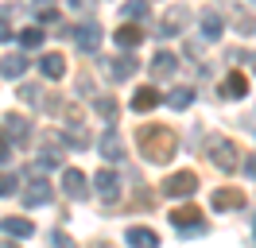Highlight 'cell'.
Returning a JSON list of instances; mask_svg holds the SVG:
<instances>
[{
    "label": "cell",
    "mask_w": 256,
    "mask_h": 248,
    "mask_svg": "<svg viewBox=\"0 0 256 248\" xmlns=\"http://www.w3.org/2000/svg\"><path fill=\"white\" fill-rule=\"evenodd\" d=\"M62 190L70 194L74 202H86L90 198V186H86V174H82L78 167H66L62 170Z\"/></svg>",
    "instance_id": "cell-11"
},
{
    "label": "cell",
    "mask_w": 256,
    "mask_h": 248,
    "mask_svg": "<svg viewBox=\"0 0 256 248\" xmlns=\"http://www.w3.org/2000/svg\"><path fill=\"white\" fill-rule=\"evenodd\" d=\"M0 229L8 232V236H16V240H20V236H32L35 225L28 221V217H4V221H0Z\"/></svg>",
    "instance_id": "cell-19"
},
{
    "label": "cell",
    "mask_w": 256,
    "mask_h": 248,
    "mask_svg": "<svg viewBox=\"0 0 256 248\" xmlns=\"http://www.w3.org/2000/svg\"><path fill=\"white\" fill-rule=\"evenodd\" d=\"M171 221H175L178 232H194V236L206 232V221H202V210H198V206H178L175 214H171Z\"/></svg>",
    "instance_id": "cell-6"
},
{
    "label": "cell",
    "mask_w": 256,
    "mask_h": 248,
    "mask_svg": "<svg viewBox=\"0 0 256 248\" xmlns=\"http://www.w3.org/2000/svg\"><path fill=\"white\" fill-rule=\"evenodd\" d=\"M206 155H210V163H214V167H222L225 174H233V170L240 167V159H237V144H233V140H210L206 144Z\"/></svg>",
    "instance_id": "cell-3"
},
{
    "label": "cell",
    "mask_w": 256,
    "mask_h": 248,
    "mask_svg": "<svg viewBox=\"0 0 256 248\" xmlns=\"http://www.w3.org/2000/svg\"><path fill=\"white\" fill-rule=\"evenodd\" d=\"M175 70H178V58H175V54H167V50H160V54L152 58V74H156V78H171Z\"/></svg>",
    "instance_id": "cell-20"
},
{
    "label": "cell",
    "mask_w": 256,
    "mask_h": 248,
    "mask_svg": "<svg viewBox=\"0 0 256 248\" xmlns=\"http://www.w3.org/2000/svg\"><path fill=\"white\" fill-rule=\"evenodd\" d=\"M156 105H160V93L152 90V86H140V90L132 93V108L136 112H152Z\"/></svg>",
    "instance_id": "cell-17"
},
{
    "label": "cell",
    "mask_w": 256,
    "mask_h": 248,
    "mask_svg": "<svg viewBox=\"0 0 256 248\" xmlns=\"http://www.w3.org/2000/svg\"><path fill=\"white\" fill-rule=\"evenodd\" d=\"M222 93L229 97V101H240V97L248 93V78L240 74V70H233V74H229V78L222 82Z\"/></svg>",
    "instance_id": "cell-15"
},
{
    "label": "cell",
    "mask_w": 256,
    "mask_h": 248,
    "mask_svg": "<svg viewBox=\"0 0 256 248\" xmlns=\"http://www.w3.org/2000/svg\"><path fill=\"white\" fill-rule=\"evenodd\" d=\"M248 66H252V74H256V54H248Z\"/></svg>",
    "instance_id": "cell-35"
},
{
    "label": "cell",
    "mask_w": 256,
    "mask_h": 248,
    "mask_svg": "<svg viewBox=\"0 0 256 248\" xmlns=\"http://www.w3.org/2000/svg\"><path fill=\"white\" fill-rule=\"evenodd\" d=\"M39 70H43L47 78H62L66 74V58H62V54H54V50H47V54L39 58Z\"/></svg>",
    "instance_id": "cell-21"
},
{
    "label": "cell",
    "mask_w": 256,
    "mask_h": 248,
    "mask_svg": "<svg viewBox=\"0 0 256 248\" xmlns=\"http://www.w3.org/2000/svg\"><path fill=\"white\" fill-rule=\"evenodd\" d=\"M0 248H20V244H16V236H12V240H0Z\"/></svg>",
    "instance_id": "cell-34"
},
{
    "label": "cell",
    "mask_w": 256,
    "mask_h": 248,
    "mask_svg": "<svg viewBox=\"0 0 256 248\" xmlns=\"http://www.w3.org/2000/svg\"><path fill=\"white\" fill-rule=\"evenodd\" d=\"M101 70H105V74L112 78V82H128V78L136 74V70H140V66H136V58H132V54H116V58H101Z\"/></svg>",
    "instance_id": "cell-8"
},
{
    "label": "cell",
    "mask_w": 256,
    "mask_h": 248,
    "mask_svg": "<svg viewBox=\"0 0 256 248\" xmlns=\"http://www.w3.org/2000/svg\"><path fill=\"white\" fill-rule=\"evenodd\" d=\"M12 159V140L4 136V128H0V163H8Z\"/></svg>",
    "instance_id": "cell-30"
},
{
    "label": "cell",
    "mask_w": 256,
    "mask_h": 248,
    "mask_svg": "<svg viewBox=\"0 0 256 248\" xmlns=\"http://www.w3.org/2000/svg\"><path fill=\"white\" fill-rule=\"evenodd\" d=\"M214 210H222V214H229V210H244V194L233 190V186H222V190H214Z\"/></svg>",
    "instance_id": "cell-14"
},
{
    "label": "cell",
    "mask_w": 256,
    "mask_h": 248,
    "mask_svg": "<svg viewBox=\"0 0 256 248\" xmlns=\"http://www.w3.org/2000/svg\"><path fill=\"white\" fill-rule=\"evenodd\" d=\"M70 39H74L78 50L97 54V46H101V28H97V24H78V28H70Z\"/></svg>",
    "instance_id": "cell-7"
},
{
    "label": "cell",
    "mask_w": 256,
    "mask_h": 248,
    "mask_svg": "<svg viewBox=\"0 0 256 248\" xmlns=\"http://www.w3.org/2000/svg\"><path fill=\"white\" fill-rule=\"evenodd\" d=\"M39 20H43V24H54V20H58V12H54V8H43V12H39Z\"/></svg>",
    "instance_id": "cell-32"
},
{
    "label": "cell",
    "mask_w": 256,
    "mask_h": 248,
    "mask_svg": "<svg viewBox=\"0 0 256 248\" xmlns=\"http://www.w3.org/2000/svg\"><path fill=\"white\" fill-rule=\"evenodd\" d=\"M163 198H190L194 190H198V174L194 170H175L171 178H163L160 182Z\"/></svg>",
    "instance_id": "cell-4"
},
{
    "label": "cell",
    "mask_w": 256,
    "mask_h": 248,
    "mask_svg": "<svg viewBox=\"0 0 256 248\" xmlns=\"http://www.w3.org/2000/svg\"><path fill=\"white\" fill-rule=\"evenodd\" d=\"M24 70H28V58H24V54H4V58H0V78H20Z\"/></svg>",
    "instance_id": "cell-22"
},
{
    "label": "cell",
    "mask_w": 256,
    "mask_h": 248,
    "mask_svg": "<svg viewBox=\"0 0 256 248\" xmlns=\"http://www.w3.org/2000/svg\"><path fill=\"white\" fill-rule=\"evenodd\" d=\"M47 202H50V182L43 178V174H35L32 186L24 190V206H32V210H35V206H47Z\"/></svg>",
    "instance_id": "cell-12"
},
{
    "label": "cell",
    "mask_w": 256,
    "mask_h": 248,
    "mask_svg": "<svg viewBox=\"0 0 256 248\" xmlns=\"http://www.w3.org/2000/svg\"><path fill=\"white\" fill-rule=\"evenodd\" d=\"M8 194H16V174L0 170V198H8Z\"/></svg>",
    "instance_id": "cell-28"
},
{
    "label": "cell",
    "mask_w": 256,
    "mask_h": 248,
    "mask_svg": "<svg viewBox=\"0 0 256 248\" xmlns=\"http://www.w3.org/2000/svg\"><path fill=\"white\" fill-rule=\"evenodd\" d=\"M244 174H248V178H256V155L248 159V163H244Z\"/></svg>",
    "instance_id": "cell-33"
},
{
    "label": "cell",
    "mask_w": 256,
    "mask_h": 248,
    "mask_svg": "<svg viewBox=\"0 0 256 248\" xmlns=\"http://www.w3.org/2000/svg\"><path fill=\"white\" fill-rule=\"evenodd\" d=\"M222 16L240 35H256V0H222Z\"/></svg>",
    "instance_id": "cell-2"
},
{
    "label": "cell",
    "mask_w": 256,
    "mask_h": 248,
    "mask_svg": "<svg viewBox=\"0 0 256 248\" xmlns=\"http://www.w3.org/2000/svg\"><path fill=\"white\" fill-rule=\"evenodd\" d=\"M94 186H97V194H101L105 202H116V198H120V178H116V170H97Z\"/></svg>",
    "instance_id": "cell-13"
},
{
    "label": "cell",
    "mask_w": 256,
    "mask_h": 248,
    "mask_svg": "<svg viewBox=\"0 0 256 248\" xmlns=\"http://www.w3.org/2000/svg\"><path fill=\"white\" fill-rule=\"evenodd\" d=\"M116 39V46H124V50H132V46H140V39H144V31L140 28H132V24H124V28L112 35Z\"/></svg>",
    "instance_id": "cell-24"
},
{
    "label": "cell",
    "mask_w": 256,
    "mask_h": 248,
    "mask_svg": "<svg viewBox=\"0 0 256 248\" xmlns=\"http://www.w3.org/2000/svg\"><path fill=\"white\" fill-rule=\"evenodd\" d=\"M167 105L178 108V112H182V108H190V105H194V90H186V86L171 90V93H167Z\"/></svg>",
    "instance_id": "cell-25"
},
{
    "label": "cell",
    "mask_w": 256,
    "mask_h": 248,
    "mask_svg": "<svg viewBox=\"0 0 256 248\" xmlns=\"http://www.w3.org/2000/svg\"><path fill=\"white\" fill-rule=\"evenodd\" d=\"M128 248H160V236L144 225H136V229H128Z\"/></svg>",
    "instance_id": "cell-18"
},
{
    "label": "cell",
    "mask_w": 256,
    "mask_h": 248,
    "mask_svg": "<svg viewBox=\"0 0 256 248\" xmlns=\"http://www.w3.org/2000/svg\"><path fill=\"white\" fill-rule=\"evenodd\" d=\"M136 144H140V155L148 163H171L178 152V136H175V128H167V124H144Z\"/></svg>",
    "instance_id": "cell-1"
},
{
    "label": "cell",
    "mask_w": 256,
    "mask_h": 248,
    "mask_svg": "<svg viewBox=\"0 0 256 248\" xmlns=\"http://www.w3.org/2000/svg\"><path fill=\"white\" fill-rule=\"evenodd\" d=\"M94 108H97V112H101V116H105V120H116V112H120V108H116V101H112V97H109V93H101V97H97V101H94Z\"/></svg>",
    "instance_id": "cell-26"
},
{
    "label": "cell",
    "mask_w": 256,
    "mask_h": 248,
    "mask_svg": "<svg viewBox=\"0 0 256 248\" xmlns=\"http://www.w3.org/2000/svg\"><path fill=\"white\" fill-rule=\"evenodd\" d=\"M148 16V0H132V4H124V20H144Z\"/></svg>",
    "instance_id": "cell-27"
},
{
    "label": "cell",
    "mask_w": 256,
    "mask_h": 248,
    "mask_svg": "<svg viewBox=\"0 0 256 248\" xmlns=\"http://www.w3.org/2000/svg\"><path fill=\"white\" fill-rule=\"evenodd\" d=\"M4 136L12 140V144H20V148H24V144L32 140V124H28V116L8 112V116H4Z\"/></svg>",
    "instance_id": "cell-10"
},
{
    "label": "cell",
    "mask_w": 256,
    "mask_h": 248,
    "mask_svg": "<svg viewBox=\"0 0 256 248\" xmlns=\"http://www.w3.org/2000/svg\"><path fill=\"white\" fill-rule=\"evenodd\" d=\"M186 24H190V8H182V4H171V8L160 16V31H156V35L171 39V35H178V31H186Z\"/></svg>",
    "instance_id": "cell-5"
},
{
    "label": "cell",
    "mask_w": 256,
    "mask_h": 248,
    "mask_svg": "<svg viewBox=\"0 0 256 248\" xmlns=\"http://www.w3.org/2000/svg\"><path fill=\"white\" fill-rule=\"evenodd\" d=\"M43 39H47V31L39 28V24H32V28L20 31V43H24V50H39V46H43Z\"/></svg>",
    "instance_id": "cell-23"
},
{
    "label": "cell",
    "mask_w": 256,
    "mask_h": 248,
    "mask_svg": "<svg viewBox=\"0 0 256 248\" xmlns=\"http://www.w3.org/2000/svg\"><path fill=\"white\" fill-rule=\"evenodd\" d=\"M222 31H225V16L218 12V8L202 12V35H206V39H222Z\"/></svg>",
    "instance_id": "cell-16"
},
{
    "label": "cell",
    "mask_w": 256,
    "mask_h": 248,
    "mask_svg": "<svg viewBox=\"0 0 256 248\" xmlns=\"http://www.w3.org/2000/svg\"><path fill=\"white\" fill-rule=\"evenodd\" d=\"M12 35V8H0V39Z\"/></svg>",
    "instance_id": "cell-29"
},
{
    "label": "cell",
    "mask_w": 256,
    "mask_h": 248,
    "mask_svg": "<svg viewBox=\"0 0 256 248\" xmlns=\"http://www.w3.org/2000/svg\"><path fill=\"white\" fill-rule=\"evenodd\" d=\"M50 244H54V248H74V244H70V236H66V232H58V229L50 232Z\"/></svg>",
    "instance_id": "cell-31"
},
{
    "label": "cell",
    "mask_w": 256,
    "mask_h": 248,
    "mask_svg": "<svg viewBox=\"0 0 256 248\" xmlns=\"http://www.w3.org/2000/svg\"><path fill=\"white\" fill-rule=\"evenodd\" d=\"M97 152L105 155L109 163H120V159H124V140H120V132H116V128H105L101 140H97Z\"/></svg>",
    "instance_id": "cell-9"
}]
</instances>
